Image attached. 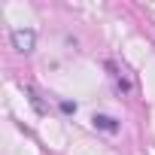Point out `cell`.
Instances as JSON below:
<instances>
[{
  "instance_id": "cell-2",
  "label": "cell",
  "mask_w": 155,
  "mask_h": 155,
  "mask_svg": "<svg viewBox=\"0 0 155 155\" xmlns=\"http://www.w3.org/2000/svg\"><path fill=\"white\" fill-rule=\"evenodd\" d=\"M91 122H94V128H104V131H116V128H119L116 119H110V116H94Z\"/></svg>"
},
{
  "instance_id": "cell-1",
  "label": "cell",
  "mask_w": 155,
  "mask_h": 155,
  "mask_svg": "<svg viewBox=\"0 0 155 155\" xmlns=\"http://www.w3.org/2000/svg\"><path fill=\"white\" fill-rule=\"evenodd\" d=\"M34 43H37L34 31H25V28H15V31H12V46H15V49H18L21 55L34 52Z\"/></svg>"
}]
</instances>
